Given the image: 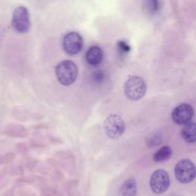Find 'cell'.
I'll return each instance as SVG.
<instances>
[{
    "mask_svg": "<svg viewBox=\"0 0 196 196\" xmlns=\"http://www.w3.org/2000/svg\"><path fill=\"white\" fill-rule=\"evenodd\" d=\"M93 78L96 82H101L104 78V74L101 70H97L93 74Z\"/></svg>",
    "mask_w": 196,
    "mask_h": 196,
    "instance_id": "cell-15",
    "label": "cell"
},
{
    "mask_svg": "<svg viewBox=\"0 0 196 196\" xmlns=\"http://www.w3.org/2000/svg\"><path fill=\"white\" fill-rule=\"evenodd\" d=\"M104 128L106 134L110 139H116L123 134L126 129V124L120 115L110 114L106 118Z\"/></svg>",
    "mask_w": 196,
    "mask_h": 196,
    "instance_id": "cell-3",
    "label": "cell"
},
{
    "mask_svg": "<svg viewBox=\"0 0 196 196\" xmlns=\"http://www.w3.org/2000/svg\"><path fill=\"white\" fill-rule=\"evenodd\" d=\"M136 182L133 178L125 180L120 187V192L123 196H136Z\"/></svg>",
    "mask_w": 196,
    "mask_h": 196,
    "instance_id": "cell-11",
    "label": "cell"
},
{
    "mask_svg": "<svg viewBox=\"0 0 196 196\" xmlns=\"http://www.w3.org/2000/svg\"><path fill=\"white\" fill-rule=\"evenodd\" d=\"M176 179L183 184L191 182L195 177V167L189 159H182L175 167Z\"/></svg>",
    "mask_w": 196,
    "mask_h": 196,
    "instance_id": "cell-4",
    "label": "cell"
},
{
    "mask_svg": "<svg viewBox=\"0 0 196 196\" xmlns=\"http://www.w3.org/2000/svg\"><path fill=\"white\" fill-rule=\"evenodd\" d=\"M84 45V41L80 34L70 32L64 36L63 47L64 51L70 55H74L81 51Z\"/></svg>",
    "mask_w": 196,
    "mask_h": 196,
    "instance_id": "cell-7",
    "label": "cell"
},
{
    "mask_svg": "<svg viewBox=\"0 0 196 196\" xmlns=\"http://www.w3.org/2000/svg\"><path fill=\"white\" fill-rule=\"evenodd\" d=\"M173 150L169 146H164L153 155V160L156 163H161L168 160L172 156Z\"/></svg>",
    "mask_w": 196,
    "mask_h": 196,
    "instance_id": "cell-12",
    "label": "cell"
},
{
    "mask_svg": "<svg viewBox=\"0 0 196 196\" xmlns=\"http://www.w3.org/2000/svg\"><path fill=\"white\" fill-rule=\"evenodd\" d=\"M169 185H170L169 176L165 170L158 169L151 176V189L156 194H162L167 191Z\"/></svg>",
    "mask_w": 196,
    "mask_h": 196,
    "instance_id": "cell-6",
    "label": "cell"
},
{
    "mask_svg": "<svg viewBox=\"0 0 196 196\" xmlns=\"http://www.w3.org/2000/svg\"><path fill=\"white\" fill-rule=\"evenodd\" d=\"M194 116V110L189 104H182L176 107L172 113V118L178 125H185L191 121Z\"/></svg>",
    "mask_w": 196,
    "mask_h": 196,
    "instance_id": "cell-8",
    "label": "cell"
},
{
    "mask_svg": "<svg viewBox=\"0 0 196 196\" xmlns=\"http://www.w3.org/2000/svg\"><path fill=\"white\" fill-rule=\"evenodd\" d=\"M117 47L121 51L124 52V53H127L130 51V46L124 41H120V42H118Z\"/></svg>",
    "mask_w": 196,
    "mask_h": 196,
    "instance_id": "cell-14",
    "label": "cell"
},
{
    "mask_svg": "<svg viewBox=\"0 0 196 196\" xmlns=\"http://www.w3.org/2000/svg\"><path fill=\"white\" fill-rule=\"evenodd\" d=\"M182 136L188 143H194L196 142V124L194 122L185 124L182 129Z\"/></svg>",
    "mask_w": 196,
    "mask_h": 196,
    "instance_id": "cell-10",
    "label": "cell"
},
{
    "mask_svg": "<svg viewBox=\"0 0 196 196\" xmlns=\"http://www.w3.org/2000/svg\"><path fill=\"white\" fill-rule=\"evenodd\" d=\"M124 93L128 99L136 101L144 97L146 92V84L144 80L138 76H132L124 84Z\"/></svg>",
    "mask_w": 196,
    "mask_h": 196,
    "instance_id": "cell-1",
    "label": "cell"
},
{
    "mask_svg": "<svg viewBox=\"0 0 196 196\" xmlns=\"http://www.w3.org/2000/svg\"><path fill=\"white\" fill-rule=\"evenodd\" d=\"M55 74L58 80L62 85L69 86L76 81L78 69L77 65L71 61H64L57 65Z\"/></svg>",
    "mask_w": 196,
    "mask_h": 196,
    "instance_id": "cell-2",
    "label": "cell"
},
{
    "mask_svg": "<svg viewBox=\"0 0 196 196\" xmlns=\"http://www.w3.org/2000/svg\"><path fill=\"white\" fill-rule=\"evenodd\" d=\"M144 5L147 11L155 13L159 9V0H144Z\"/></svg>",
    "mask_w": 196,
    "mask_h": 196,
    "instance_id": "cell-13",
    "label": "cell"
},
{
    "mask_svg": "<svg viewBox=\"0 0 196 196\" xmlns=\"http://www.w3.org/2000/svg\"><path fill=\"white\" fill-rule=\"evenodd\" d=\"M12 25L19 33H25L30 28V15L25 6H18L12 14Z\"/></svg>",
    "mask_w": 196,
    "mask_h": 196,
    "instance_id": "cell-5",
    "label": "cell"
},
{
    "mask_svg": "<svg viewBox=\"0 0 196 196\" xmlns=\"http://www.w3.org/2000/svg\"><path fill=\"white\" fill-rule=\"evenodd\" d=\"M86 61L89 64L92 66L98 65L101 64L104 58V53L102 49L98 46H92L87 50L86 53Z\"/></svg>",
    "mask_w": 196,
    "mask_h": 196,
    "instance_id": "cell-9",
    "label": "cell"
}]
</instances>
